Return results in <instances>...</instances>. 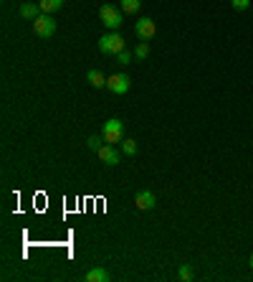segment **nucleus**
Wrapping results in <instances>:
<instances>
[{"instance_id": "obj_11", "label": "nucleus", "mask_w": 253, "mask_h": 282, "mask_svg": "<svg viewBox=\"0 0 253 282\" xmlns=\"http://www.w3.org/2000/svg\"><path fill=\"white\" fill-rule=\"evenodd\" d=\"M20 15H23V18L36 20V18L41 15V8H38V5H33V3H23V5H20Z\"/></svg>"}, {"instance_id": "obj_20", "label": "nucleus", "mask_w": 253, "mask_h": 282, "mask_svg": "<svg viewBox=\"0 0 253 282\" xmlns=\"http://www.w3.org/2000/svg\"><path fill=\"white\" fill-rule=\"evenodd\" d=\"M251 270H253V254H251Z\"/></svg>"}, {"instance_id": "obj_4", "label": "nucleus", "mask_w": 253, "mask_h": 282, "mask_svg": "<svg viewBox=\"0 0 253 282\" xmlns=\"http://www.w3.org/2000/svg\"><path fill=\"white\" fill-rule=\"evenodd\" d=\"M99 51L102 54H122L124 51V38L119 36V33H107V36H102L99 38Z\"/></svg>"}, {"instance_id": "obj_3", "label": "nucleus", "mask_w": 253, "mask_h": 282, "mask_svg": "<svg viewBox=\"0 0 253 282\" xmlns=\"http://www.w3.org/2000/svg\"><path fill=\"white\" fill-rule=\"evenodd\" d=\"M33 33L38 38H51L56 33V20L48 15V13H41L36 20H33Z\"/></svg>"}, {"instance_id": "obj_1", "label": "nucleus", "mask_w": 253, "mask_h": 282, "mask_svg": "<svg viewBox=\"0 0 253 282\" xmlns=\"http://www.w3.org/2000/svg\"><path fill=\"white\" fill-rule=\"evenodd\" d=\"M122 8H117V5H112V3H104L102 8H99V18H102V23L107 26V28H112V31H117L119 26H122Z\"/></svg>"}, {"instance_id": "obj_16", "label": "nucleus", "mask_w": 253, "mask_h": 282, "mask_svg": "<svg viewBox=\"0 0 253 282\" xmlns=\"http://www.w3.org/2000/svg\"><path fill=\"white\" fill-rule=\"evenodd\" d=\"M233 10H248L251 8V0H231Z\"/></svg>"}, {"instance_id": "obj_12", "label": "nucleus", "mask_w": 253, "mask_h": 282, "mask_svg": "<svg viewBox=\"0 0 253 282\" xmlns=\"http://www.w3.org/2000/svg\"><path fill=\"white\" fill-rule=\"evenodd\" d=\"M63 5V0H38V8H41V13H54V10H59Z\"/></svg>"}, {"instance_id": "obj_17", "label": "nucleus", "mask_w": 253, "mask_h": 282, "mask_svg": "<svg viewBox=\"0 0 253 282\" xmlns=\"http://www.w3.org/2000/svg\"><path fill=\"white\" fill-rule=\"evenodd\" d=\"M180 280H192V270H190V265H180Z\"/></svg>"}, {"instance_id": "obj_10", "label": "nucleus", "mask_w": 253, "mask_h": 282, "mask_svg": "<svg viewBox=\"0 0 253 282\" xmlns=\"http://www.w3.org/2000/svg\"><path fill=\"white\" fill-rule=\"evenodd\" d=\"M86 79H89V84H91V86H96V89L107 86V76H104L102 71H96V69L89 71V74H86Z\"/></svg>"}, {"instance_id": "obj_7", "label": "nucleus", "mask_w": 253, "mask_h": 282, "mask_svg": "<svg viewBox=\"0 0 253 282\" xmlns=\"http://www.w3.org/2000/svg\"><path fill=\"white\" fill-rule=\"evenodd\" d=\"M96 155H99V160H102L104 165H117V163H119V150H117L114 145H109V142H104V145L96 150Z\"/></svg>"}, {"instance_id": "obj_6", "label": "nucleus", "mask_w": 253, "mask_h": 282, "mask_svg": "<svg viewBox=\"0 0 253 282\" xmlns=\"http://www.w3.org/2000/svg\"><path fill=\"white\" fill-rule=\"evenodd\" d=\"M107 89L114 94H127L129 92V74H114L107 79Z\"/></svg>"}, {"instance_id": "obj_9", "label": "nucleus", "mask_w": 253, "mask_h": 282, "mask_svg": "<svg viewBox=\"0 0 253 282\" xmlns=\"http://www.w3.org/2000/svg\"><path fill=\"white\" fill-rule=\"evenodd\" d=\"M86 282H109V272L104 267H94L86 272Z\"/></svg>"}, {"instance_id": "obj_19", "label": "nucleus", "mask_w": 253, "mask_h": 282, "mask_svg": "<svg viewBox=\"0 0 253 282\" xmlns=\"http://www.w3.org/2000/svg\"><path fill=\"white\" fill-rule=\"evenodd\" d=\"M86 145H89L91 150H99V147H102V138H96V135H91V138L86 140Z\"/></svg>"}, {"instance_id": "obj_15", "label": "nucleus", "mask_w": 253, "mask_h": 282, "mask_svg": "<svg viewBox=\"0 0 253 282\" xmlns=\"http://www.w3.org/2000/svg\"><path fill=\"white\" fill-rule=\"evenodd\" d=\"M122 153L124 155H137V140H122Z\"/></svg>"}, {"instance_id": "obj_2", "label": "nucleus", "mask_w": 253, "mask_h": 282, "mask_svg": "<svg viewBox=\"0 0 253 282\" xmlns=\"http://www.w3.org/2000/svg\"><path fill=\"white\" fill-rule=\"evenodd\" d=\"M102 138L104 142H109V145H117V142L124 140V122L122 120H107L104 122V130H102Z\"/></svg>"}, {"instance_id": "obj_13", "label": "nucleus", "mask_w": 253, "mask_h": 282, "mask_svg": "<svg viewBox=\"0 0 253 282\" xmlns=\"http://www.w3.org/2000/svg\"><path fill=\"white\" fill-rule=\"evenodd\" d=\"M119 8L124 13H137L142 8V0H119Z\"/></svg>"}, {"instance_id": "obj_5", "label": "nucleus", "mask_w": 253, "mask_h": 282, "mask_svg": "<svg viewBox=\"0 0 253 282\" xmlns=\"http://www.w3.org/2000/svg\"><path fill=\"white\" fill-rule=\"evenodd\" d=\"M134 33H137V38H142V41H149V38H155L157 36V26H155V20L152 18H139L137 23H134Z\"/></svg>"}, {"instance_id": "obj_14", "label": "nucleus", "mask_w": 253, "mask_h": 282, "mask_svg": "<svg viewBox=\"0 0 253 282\" xmlns=\"http://www.w3.org/2000/svg\"><path fill=\"white\" fill-rule=\"evenodd\" d=\"M147 56H149V46H147V41H142V44L134 49V59H137V61H144Z\"/></svg>"}, {"instance_id": "obj_8", "label": "nucleus", "mask_w": 253, "mask_h": 282, "mask_svg": "<svg viewBox=\"0 0 253 282\" xmlns=\"http://www.w3.org/2000/svg\"><path fill=\"white\" fill-rule=\"evenodd\" d=\"M134 206H137V211H152L157 206V199H155L152 191H139L134 196Z\"/></svg>"}, {"instance_id": "obj_18", "label": "nucleus", "mask_w": 253, "mask_h": 282, "mask_svg": "<svg viewBox=\"0 0 253 282\" xmlns=\"http://www.w3.org/2000/svg\"><path fill=\"white\" fill-rule=\"evenodd\" d=\"M117 61H119L122 67L132 64V54H129V51H122V54H117Z\"/></svg>"}]
</instances>
